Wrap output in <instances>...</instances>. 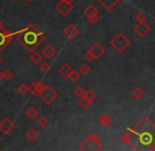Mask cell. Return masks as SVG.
Wrapping results in <instances>:
<instances>
[{"mask_svg":"<svg viewBox=\"0 0 155 151\" xmlns=\"http://www.w3.org/2000/svg\"><path fill=\"white\" fill-rule=\"evenodd\" d=\"M16 39L28 52L33 53L41 45V42L45 41V35L34 25L29 23L27 27L16 32Z\"/></svg>","mask_w":155,"mask_h":151,"instance_id":"1","label":"cell"},{"mask_svg":"<svg viewBox=\"0 0 155 151\" xmlns=\"http://www.w3.org/2000/svg\"><path fill=\"white\" fill-rule=\"evenodd\" d=\"M57 95H58L57 92L54 90L51 86L45 85L41 93L39 94V97L41 98V100H42L45 105H51L52 102L55 100V98L57 97Z\"/></svg>","mask_w":155,"mask_h":151,"instance_id":"2","label":"cell"},{"mask_svg":"<svg viewBox=\"0 0 155 151\" xmlns=\"http://www.w3.org/2000/svg\"><path fill=\"white\" fill-rule=\"evenodd\" d=\"M16 35V32L10 33L8 31H2L0 30V52L12 41L13 37Z\"/></svg>","mask_w":155,"mask_h":151,"instance_id":"3","label":"cell"},{"mask_svg":"<svg viewBox=\"0 0 155 151\" xmlns=\"http://www.w3.org/2000/svg\"><path fill=\"white\" fill-rule=\"evenodd\" d=\"M15 129V122L10 119L8 117H4L1 122H0V131L3 133L4 135H8L12 132Z\"/></svg>","mask_w":155,"mask_h":151,"instance_id":"4","label":"cell"},{"mask_svg":"<svg viewBox=\"0 0 155 151\" xmlns=\"http://www.w3.org/2000/svg\"><path fill=\"white\" fill-rule=\"evenodd\" d=\"M56 11L59 13L62 16H67L72 10H73V4L71 2H67L63 1V0H60L59 2L56 3Z\"/></svg>","mask_w":155,"mask_h":151,"instance_id":"5","label":"cell"},{"mask_svg":"<svg viewBox=\"0 0 155 151\" xmlns=\"http://www.w3.org/2000/svg\"><path fill=\"white\" fill-rule=\"evenodd\" d=\"M112 45L115 49L118 50V51H123V50H124L129 45V40L124 35L119 34L112 40Z\"/></svg>","mask_w":155,"mask_h":151,"instance_id":"6","label":"cell"},{"mask_svg":"<svg viewBox=\"0 0 155 151\" xmlns=\"http://www.w3.org/2000/svg\"><path fill=\"white\" fill-rule=\"evenodd\" d=\"M43 86H45V85L41 82H39V80L34 82L31 86L29 87V92H31L33 95H35V96H39V94L41 93V91H42V89H43Z\"/></svg>","mask_w":155,"mask_h":151,"instance_id":"7","label":"cell"},{"mask_svg":"<svg viewBox=\"0 0 155 151\" xmlns=\"http://www.w3.org/2000/svg\"><path fill=\"white\" fill-rule=\"evenodd\" d=\"M149 31H150V27L148 25H146L145 22H138V25L135 27V32L140 37H145L149 33Z\"/></svg>","mask_w":155,"mask_h":151,"instance_id":"8","label":"cell"},{"mask_svg":"<svg viewBox=\"0 0 155 151\" xmlns=\"http://www.w3.org/2000/svg\"><path fill=\"white\" fill-rule=\"evenodd\" d=\"M63 33H64V35L69 39H74L78 35V29L75 27V25L71 23V25H69L64 30H63Z\"/></svg>","mask_w":155,"mask_h":151,"instance_id":"9","label":"cell"},{"mask_svg":"<svg viewBox=\"0 0 155 151\" xmlns=\"http://www.w3.org/2000/svg\"><path fill=\"white\" fill-rule=\"evenodd\" d=\"M41 54H42V56L47 57L48 59H52V58L57 54V51H56V49L52 45H48L47 47L42 50V53Z\"/></svg>","mask_w":155,"mask_h":151,"instance_id":"10","label":"cell"},{"mask_svg":"<svg viewBox=\"0 0 155 151\" xmlns=\"http://www.w3.org/2000/svg\"><path fill=\"white\" fill-rule=\"evenodd\" d=\"M89 53H90L91 55L93 56V58H97V57L101 56L102 54L104 53V50L102 49V48L100 47L98 43H95V45H94L93 47L91 48L90 50H89Z\"/></svg>","mask_w":155,"mask_h":151,"instance_id":"11","label":"cell"},{"mask_svg":"<svg viewBox=\"0 0 155 151\" xmlns=\"http://www.w3.org/2000/svg\"><path fill=\"white\" fill-rule=\"evenodd\" d=\"M72 71H73V69H72L71 65H70L69 63H64V65H62L61 67L59 68V70H58L59 74L62 76L63 78H69V76H70V74H71Z\"/></svg>","mask_w":155,"mask_h":151,"instance_id":"12","label":"cell"},{"mask_svg":"<svg viewBox=\"0 0 155 151\" xmlns=\"http://www.w3.org/2000/svg\"><path fill=\"white\" fill-rule=\"evenodd\" d=\"M140 141L143 143V145H146V146H150L153 142V136L150 132L146 131V132L141 133V136H140Z\"/></svg>","mask_w":155,"mask_h":151,"instance_id":"13","label":"cell"},{"mask_svg":"<svg viewBox=\"0 0 155 151\" xmlns=\"http://www.w3.org/2000/svg\"><path fill=\"white\" fill-rule=\"evenodd\" d=\"M25 136H27V139H29L30 142H35L39 137V132L36 130V129L31 128V129H29V130L27 131V133H25Z\"/></svg>","mask_w":155,"mask_h":151,"instance_id":"14","label":"cell"},{"mask_svg":"<svg viewBox=\"0 0 155 151\" xmlns=\"http://www.w3.org/2000/svg\"><path fill=\"white\" fill-rule=\"evenodd\" d=\"M25 115H27V116L29 117L31 121H33V119H36L37 117H38L39 111L37 110L35 107H30V108L25 111Z\"/></svg>","mask_w":155,"mask_h":151,"instance_id":"15","label":"cell"},{"mask_svg":"<svg viewBox=\"0 0 155 151\" xmlns=\"http://www.w3.org/2000/svg\"><path fill=\"white\" fill-rule=\"evenodd\" d=\"M31 61L34 63L35 65H40L41 62L43 61V56L41 53H38V52H33V54L31 55Z\"/></svg>","mask_w":155,"mask_h":151,"instance_id":"16","label":"cell"},{"mask_svg":"<svg viewBox=\"0 0 155 151\" xmlns=\"http://www.w3.org/2000/svg\"><path fill=\"white\" fill-rule=\"evenodd\" d=\"M98 1L106 8V10H112L118 3L119 0H98Z\"/></svg>","mask_w":155,"mask_h":151,"instance_id":"17","label":"cell"},{"mask_svg":"<svg viewBox=\"0 0 155 151\" xmlns=\"http://www.w3.org/2000/svg\"><path fill=\"white\" fill-rule=\"evenodd\" d=\"M84 14L87 15V17H90V16H94V15H98L99 14V11L95 8L94 4H89L86 8V10H84Z\"/></svg>","mask_w":155,"mask_h":151,"instance_id":"18","label":"cell"},{"mask_svg":"<svg viewBox=\"0 0 155 151\" xmlns=\"http://www.w3.org/2000/svg\"><path fill=\"white\" fill-rule=\"evenodd\" d=\"M17 91H18V93L20 94V95H25L27 93H29V87L25 84H21L18 86Z\"/></svg>","mask_w":155,"mask_h":151,"instance_id":"19","label":"cell"},{"mask_svg":"<svg viewBox=\"0 0 155 151\" xmlns=\"http://www.w3.org/2000/svg\"><path fill=\"white\" fill-rule=\"evenodd\" d=\"M39 69H40V71L42 72V73H48V72L50 71V69H51V65H49L48 62H45V61H42V62L39 65Z\"/></svg>","mask_w":155,"mask_h":151,"instance_id":"20","label":"cell"},{"mask_svg":"<svg viewBox=\"0 0 155 151\" xmlns=\"http://www.w3.org/2000/svg\"><path fill=\"white\" fill-rule=\"evenodd\" d=\"M48 119L45 116H40V117H37V124H38L39 127L43 128V127H47L48 126Z\"/></svg>","mask_w":155,"mask_h":151,"instance_id":"21","label":"cell"},{"mask_svg":"<svg viewBox=\"0 0 155 151\" xmlns=\"http://www.w3.org/2000/svg\"><path fill=\"white\" fill-rule=\"evenodd\" d=\"M91 102H90V100H89L88 98H86L84 96V97H81V99H80V106H81L82 108L87 109L91 105Z\"/></svg>","mask_w":155,"mask_h":151,"instance_id":"22","label":"cell"},{"mask_svg":"<svg viewBox=\"0 0 155 151\" xmlns=\"http://www.w3.org/2000/svg\"><path fill=\"white\" fill-rule=\"evenodd\" d=\"M13 76H14V74H13V72L11 71V70H5V71L3 72V79L11 80V79H13Z\"/></svg>","mask_w":155,"mask_h":151,"instance_id":"23","label":"cell"},{"mask_svg":"<svg viewBox=\"0 0 155 151\" xmlns=\"http://www.w3.org/2000/svg\"><path fill=\"white\" fill-rule=\"evenodd\" d=\"M84 97L88 98L90 102H92V100H94L96 98V94L94 93L93 91H88V92H84Z\"/></svg>","mask_w":155,"mask_h":151,"instance_id":"24","label":"cell"},{"mask_svg":"<svg viewBox=\"0 0 155 151\" xmlns=\"http://www.w3.org/2000/svg\"><path fill=\"white\" fill-rule=\"evenodd\" d=\"M74 93H75V95L77 96V97H80V98L84 96V91L82 90V88H80V87L76 88L75 90H74Z\"/></svg>","mask_w":155,"mask_h":151,"instance_id":"25","label":"cell"},{"mask_svg":"<svg viewBox=\"0 0 155 151\" xmlns=\"http://www.w3.org/2000/svg\"><path fill=\"white\" fill-rule=\"evenodd\" d=\"M88 20H89V22H90L91 25H96V23L99 21V17H98V15H94V16L88 17Z\"/></svg>","mask_w":155,"mask_h":151,"instance_id":"26","label":"cell"},{"mask_svg":"<svg viewBox=\"0 0 155 151\" xmlns=\"http://www.w3.org/2000/svg\"><path fill=\"white\" fill-rule=\"evenodd\" d=\"M69 78L72 80V82H76V80H77L78 78H79V74H78L77 72L74 71V70H73V71L71 72V74H70Z\"/></svg>","mask_w":155,"mask_h":151,"instance_id":"27","label":"cell"},{"mask_svg":"<svg viewBox=\"0 0 155 151\" xmlns=\"http://www.w3.org/2000/svg\"><path fill=\"white\" fill-rule=\"evenodd\" d=\"M80 72H81L82 74H87L90 72V68H89V65H82L81 67H80Z\"/></svg>","mask_w":155,"mask_h":151,"instance_id":"28","label":"cell"},{"mask_svg":"<svg viewBox=\"0 0 155 151\" xmlns=\"http://www.w3.org/2000/svg\"><path fill=\"white\" fill-rule=\"evenodd\" d=\"M136 18H137V20H138L139 22H143V21H145V19H146V15L143 14V13H138V14H137V16H136Z\"/></svg>","mask_w":155,"mask_h":151,"instance_id":"29","label":"cell"},{"mask_svg":"<svg viewBox=\"0 0 155 151\" xmlns=\"http://www.w3.org/2000/svg\"><path fill=\"white\" fill-rule=\"evenodd\" d=\"M84 59H86L87 61H90V60H92V59H93V56L91 55V54L88 52V53L84 54Z\"/></svg>","mask_w":155,"mask_h":151,"instance_id":"30","label":"cell"},{"mask_svg":"<svg viewBox=\"0 0 155 151\" xmlns=\"http://www.w3.org/2000/svg\"><path fill=\"white\" fill-rule=\"evenodd\" d=\"M3 79V72L2 71H0V82Z\"/></svg>","mask_w":155,"mask_h":151,"instance_id":"31","label":"cell"},{"mask_svg":"<svg viewBox=\"0 0 155 151\" xmlns=\"http://www.w3.org/2000/svg\"><path fill=\"white\" fill-rule=\"evenodd\" d=\"M2 27H3V22L0 20V30H2Z\"/></svg>","mask_w":155,"mask_h":151,"instance_id":"32","label":"cell"},{"mask_svg":"<svg viewBox=\"0 0 155 151\" xmlns=\"http://www.w3.org/2000/svg\"><path fill=\"white\" fill-rule=\"evenodd\" d=\"M63 1H67V2H71V3H72V2H73L74 0H63Z\"/></svg>","mask_w":155,"mask_h":151,"instance_id":"33","label":"cell"},{"mask_svg":"<svg viewBox=\"0 0 155 151\" xmlns=\"http://www.w3.org/2000/svg\"><path fill=\"white\" fill-rule=\"evenodd\" d=\"M25 1H27V2H29V3H31V2L33 1V0H25Z\"/></svg>","mask_w":155,"mask_h":151,"instance_id":"34","label":"cell"},{"mask_svg":"<svg viewBox=\"0 0 155 151\" xmlns=\"http://www.w3.org/2000/svg\"><path fill=\"white\" fill-rule=\"evenodd\" d=\"M1 63H2V59L0 58V65H1Z\"/></svg>","mask_w":155,"mask_h":151,"instance_id":"35","label":"cell"},{"mask_svg":"<svg viewBox=\"0 0 155 151\" xmlns=\"http://www.w3.org/2000/svg\"><path fill=\"white\" fill-rule=\"evenodd\" d=\"M10 1H15V0H10Z\"/></svg>","mask_w":155,"mask_h":151,"instance_id":"36","label":"cell"}]
</instances>
